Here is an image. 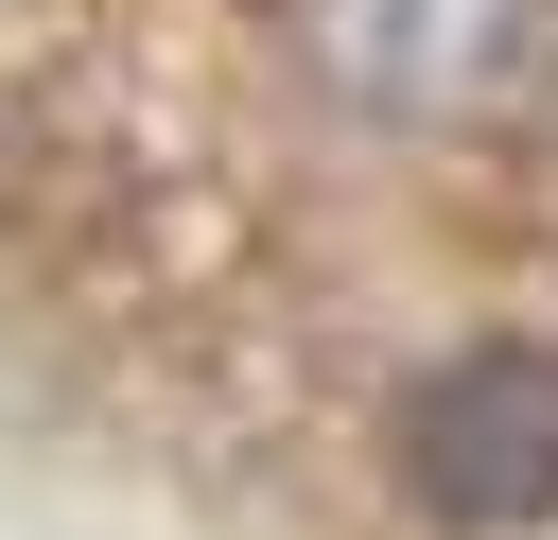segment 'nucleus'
Instances as JSON below:
<instances>
[{"mask_svg": "<svg viewBox=\"0 0 558 540\" xmlns=\"http://www.w3.org/2000/svg\"><path fill=\"white\" fill-rule=\"evenodd\" d=\"M401 488L436 523H558V348H453V366H418Z\"/></svg>", "mask_w": 558, "mask_h": 540, "instance_id": "obj_2", "label": "nucleus"}, {"mask_svg": "<svg viewBox=\"0 0 558 540\" xmlns=\"http://www.w3.org/2000/svg\"><path fill=\"white\" fill-rule=\"evenodd\" d=\"M296 52L384 122H488L541 87L558 0H296Z\"/></svg>", "mask_w": 558, "mask_h": 540, "instance_id": "obj_1", "label": "nucleus"}]
</instances>
